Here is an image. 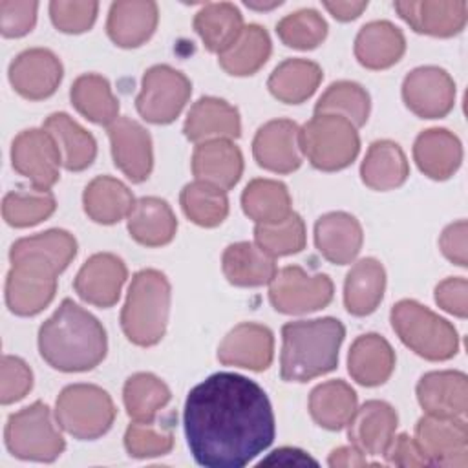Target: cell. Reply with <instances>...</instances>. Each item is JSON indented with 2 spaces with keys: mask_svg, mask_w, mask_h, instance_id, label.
Instances as JSON below:
<instances>
[{
  "mask_svg": "<svg viewBox=\"0 0 468 468\" xmlns=\"http://www.w3.org/2000/svg\"><path fill=\"white\" fill-rule=\"evenodd\" d=\"M360 176L366 186L384 192L400 186L408 179L410 165L397 143L380 139L369 144L360 166Z\"/></svg>",
  "mask_w": 468,
  "mask_h": 468,
  "instance_id": "cell-33",
  "label": "cell"
},
{
  "mask_svg": "<svg viewBox=\"0 0 468 468\" xmlns=\"http://www.w3.org/2000/svg\"><path fill=\"white\" fill-rule=\"evenodd\" d=\"M386 289V271L375 258H362L346 276L344 305L355 316L371 314Z\"/></svg>",
  "mask_w": 468,
  "mask_h": 468,
  "instance_id": "cell-32",
  "label": "cell"
},
{
  "mask_svg": "<svg viewBox=\"0 0 468 468\" xmlns=\"http://www.w3.org/2000/svg\"><path fill=\"white\" fill-rule=\"evenodd\" d=\"M322 80V68L307 58H287L274 68L267 80L269 91L285 104L307 101Z\"/></svg>",
  "mask_w": 468,
  "mask_h": 468,
  "instance_id": "cell-38",
  "label": "cell"
},
{
  "mask_svg": "<svg viewBox=\"0 0 468 468\" xmlns=\"http://www.w3.org/2000/svg\"><path fill=\"white\" fill-rule=\"evenodd\" d=\"M183 426L192 457L205 468H241L274 439L267 393L238 373H214L192 388Z\"/></svg>",
  "mask_w": 468,
  "mask_h": 468,
  "instance_id": "cell-1",
  "label": "cell"
},
{
  "mask_svg": "<svg viewBox=\"0 0 468 468\" xmlns=\"http://www.w3.org/2000/svg\"><path fill=\"white\" fill-rule=\"evenodd\" d=\"M7 450L26 461L51 463L66 448V442L51 420L49 408L37 400L9 415L5 424Z\"/></svg>",
  "mask_w": 468,
  "mask_h": 468,
  "instance_id": "cell-9",
  "label": "cell"
},
{
  "mask_svg": "<svg viewBox=\"0 0 468 468\" xmlns=\"http://www.w3.org/2000/svg\"><path fill=\"white\" fill-rule=\"evenodd\" d=\"M263 464H316V461L298 448H278L260 463V466Z\"/></svg>",
  "mask_w": 468,
  "mask_h": 468,
  "instance_id": "cell-56",
  "label": "cell"
},
{
  "mask_svg": "<svg viewBox=\"0 0 468 468\" xmlns=\"http://www.w3.org/2000/svg\"><path fill=\"white\" fill-rule=\"evenodd\" d=\"M395 367V351L389 342L377 335L367 333L358 336L347 356V371L362 386L373 388L384 384Z\"/></svg>",
  "mask_w": 468,
  "mask_h": 468,
  "instance_id": "cell-28",
  "label": "cell"
},
{
  "mask_svg": "<svg viewBox=\"0 0 468 468\" xmlns=\"http://www.w3.org/2000/svg\"><path fill=\"white\" fill-rule=\"evenodd\" d=\"M170 313V282L161 271L143 269L133 274L121 311V327L130 342L141 347L157 344Z\"/></svg>",
  "mask_w": 468,
  "mask_h": 468,
  "instance_id": "cell-5",
  "label": "cell"
},
{
  "mask_svg": "<svg viewBox=\"0 0 468 468\" xmlns=\"http://www.w3.org/2000/svg\"><path fill=\"white\" fill-rule=\"evenodd\" d=\"M159 18L155 2L121 0L113 2L108 13L106 31L113 44L121 48H137L155 31Z\"/></svg>",
  "mask_w": 468,
  "mask_h": 468,
  "instance_id": "cell-26",
  "label": "cell"
},
{
  "mask_svg": "<svg viewBox=\"0 0 468 468\" xmlns=\"http://www.w3.org/2000/svg\"><path fill=\"white\" fill-rule=\"evenodd\" d=\"M55 197L49 190H13L4 196L2 216L11 227H31L55 212Z\"/></svg>",
  "mask_w": 468,
  "mask_h": 468,
  "instance_id": "cell-45",
  "label": "cell"
},
{
  "mask_svg": "<svg viewBox=\"0 0 468 468\" xmlns=\"http://www.w3.org/2000/svg\"><path fill=\"white\" fill-rule=\"evenodd\" d=\"M179 201L185 216L199 227H218L229 214L225 190L207 181L196 179L185 185Z\"/></svg>",
  "mask_w": 468,
  "mask_h": 468,
  "instance_id": "cell-43",
  "label": "cell"
},
{
  "mask_svg": "<svg viewBox=\"0 0 468 468\" xmlns=\"http://www.w3.org/2000/svg\"><path fill=\"white\" fill-rule=\"evenodd\" d=\"M69 97L77 112L95 124L110 126L119 115V101L102 75L86 73L77 77Z\"/></svg>",
  "mask_w": 468,
  "mask_h": 468,
  "instance_id": "cell-41",
  "label": "cell"
},
{
  "mask_svg": "<svg viewBox=\"0 0 468 468\" xmlns=\"http://www.w3.org/2000/svg\"><path fill=\"white\" fill-rule=\"evenodd\" d=\"M243 27L239 9L229 2L207 4L194 16L196 33L201 37L205 48L218 55L238 40Z\"/></svg>",
  "mask_w": 468,
  "mask_h": 468,
  "instance_id": "cell-36",
  "label": "cell"
},
{
  "mask_svg": "<svg viewBox=\"0 0 468 468\" xmlns=\"http://www.w3.org/2000/svg\"><path fill=\"white\" fill-rule=\"evenodd\" d=\"M58 57L44 48L22 51L9 66V82L16 93L29 101H40L55 93L62 80Z\"/></svg>",
  "mask_w": 468,
  "mask_h": 468,
  "instance_id": "cell-15",
  "label": "cell"
},
{
  "mask_svg": "<svg viewBox=\"0 0 468 468\" xmlns=\"http://www.w3.org/2000/svg\"><path fill=\"white\" fill-rule=\"evenodd\" d=\"M254 241L272 258L300 252L305 247V223L296 212H292L280 223L256 225Z\"/></svg>",
  "mask_w": 468,
  "mask_h": 468,
  "instance_id": "cell-46",
  "label": "cell"
},
{
  "mask_svg": "<svg viewBox=\"0 0 468 468\" xmlns=\"http://www.w3.org/2000/svg\"><path fill=\"white\" fill-rule=\"evenodd\" d=\"M417 399L430 415L463 417L468 408V378L463 371H430L417 384Z\"/></svg>",
  "mask_w": 468,
  "mask_h": 468,
  "instance_id": "cell-23",
  "label": "cell"
},
{
  "mask_svg": "<svg viewBox=\"0 0 468 468\" xmlns=\"http://www.w3.org/2000/svg\"><path fill=\"white\" fill-rule=\"evenodd\" d=\"M177 219L170 205L161 197H141L128 214L130 236L146 247H161L174 239Z\"/></svg>",
  "mask_w": 468,
  "mask_h": 468,
  "instance_id": "cell-30",
  "label": "cell"
},
{
  "mask_svg": "<svg viewBox=\"0 0 468 468\" xmlns=\"http://www.w3.org/2000/svg\"><path fill=\"white\" fill-rule=\"evenodd\" d=\"M282 2H271V4H258V2H245V5L247 7H250V9H258V11H265V9H272V7H276V5H280Z\"/></svg>",
  "mask_w": 468,
  "mask_h": 468,
  "instance_id": "cell-58",
  "label": "cell"
},
{
  "mask_svg": "<svg viewBox=\"0 0 468 468\" xmlns=\"http://www.w3.org/2000/svg\"><path fill=\"white\" fill-rule=\"evenodd\" d=\"M442 254L459 267H466V221L459 219L448 225L439 239Z\"/></svg>",
  "mask_w": 468,
  "mask_h": 468,
  "instance_id": "cell-54",
  "label": "cell"
},
{
  "mask_svg": "<svg viewBox=\"0 0 468 468\" xmlns=\"http://www.w3.org/2000/svg\"><path fill=\"white\" fill-rule=\"evenodd\" d=\"M115 166L133 183L148 179L154 166L150 133L128 117H117L108 126Z\"/></svg>",
  "mask_w": 468,
  "mask_h": 468,
  "instance_id": "cell-17",
  "label": "cell"
},
{
  "mask_svg": "<svg viewBox=\"0 0 468 468\" xmlns=\"http://www.w3.org/2000/svg\"><path fill=\"white\" fill-rule=\"evenodd\" d=\"M271 49L269 33L258 24H249L243 27L238 40L219 55V66L229 75L247 77L267 62Z\"/></svg>",
  "mask_w": 468,
  "mask_h": 468,
  "instance_id": "cell-40",
  "label": "cell"
},
{
  "mask_svg": "<svg viewBox=\"0 0 468 468\" xmlns=\"http://www.w3.org/2000/svg\"><path fill=\"white\" fill-rule=\"evenodd\" d=\"M280 40L294 49H314L327 35V22L314 9H300L276 24Z\"/></svg>",
  "mask_w": 468,
  "mask_h": 468,
  "instance_id": "cell-47",
  "label": "cell"
},
{
  "mask_svg": "<svg viewBox=\"0 0 468 468\" xmlns=\"http://www.w3.org/2000/svg\"><path fill=\"white\" fill-rule=\"evenodd\" d=\"M435 302L441 309L466 318L468 313V282L464 278H446L435 287Z\"/></svg>",
  "mask_w": 468,
  "mask_h": 468,
  "instance_id": "cell-52",
  "label": "cell"
},
{
  "mask_svg": "<svg viewBox=\"0 0 468 468\" xmlns=\"http://www.w3.org/2000/svg\"><path fill=\"white\" fill-rule=\"evenodd\" d=\"M274 338L269 327L254 322L236 325L218 347V360L250 371H263L271 366Z\"/></svg>",
  "mask_w": 468,
  "mask_h": 468,
  "instance_id": "cell-19",
  "label": "cell"
},
{
  "mask_svg": "<svg viewBox=\"0 0 468 468\" xmlns=\"http://www.w3.org/2000/svg\"><path fill=\"white\" fill-rule=\"evenodd\" d=\"M269 300L285 314L318 311L333 300V282L327 274H309L298 265H287L271 280Z\"/></svg>",
  "mask_w": 468,
  "mask_h": 468,
  "instance_id": "cell-11",
  "label": "cell"
},
{
  "mask_svg": "<svg viewBox=\"0 0 468 468\" xmlns=\"http://www.w3.org/2000/svg\"><path fill=\"white\" fill-rule=\"evenodd\" d=\"M115 404L108 391L95 384L66 386L55 404L58 426L80 441L104 435L115 419Z\"/></svg>",
  "mask_w": 468,
  "mask_h": 468,
  "instance_id": "cell-8",
  "label": "cell"
},
{
  "mask_svg": "<svg viewBox=\"0 0 468 468\" xmlns=\"http://www.w3.org/2000/svg\"><path fill=\"white\" fill-rule=\"evenodd\" d=\"M221 267L225 278L238 287H258L271 283L278 271L274 258L250 241L229 245L223 250Z\"/></svg>",
  "mask_w": 468,
  "mask_h": 468,
  "instance_id": "cell-31",
  "label": "cell"
},
{
  "mask_svg": "<svg viewBox=\"0 0 468 468\" xmlns=\"http://www.w3.org/2000/svg\"><path fill=\"white\" fill-rule=\"evenodd\" d=\"M106 349L102 324L69 298L62 300L38 331L40 356L58 371L93 369L106 356Z\"/></svg>",
  "mask_w": 468,
  "mask_h": 468,
  "instance_id": "cell-3",
  "label": "cell"
},
{
  "mask_svg": "<svg viewBox=\"0 0 468 468\" xmlns=\"http://www.w3.org/2000/svg\"><path fill=\"white\" fill-rule=\"evenodd\" d=\"M252 155L265 170L294 172L302 165L298 124L289 119H274L260 126L252 141Z\"/></svg>",
  "mask_w": 468,
  "mask_h": 468,
  "instance_id": "cell-16",
  "label": "cell"
},
{
  "mask_svg": "<svg viewBox=\"0 0 468 468\" xmlns=\"http://www.w3.org/2000/svg\"><path fill=\"white\" fill-rule=\"evenodd\" d=\"M168 386L152 373L132 375L122 388V400L133 420L152 422L170 400Z\"/></svg>",
  "mask_w": 468,
  "mask_h": 468,
  "instance_id": "cell-42",
  "label": "cell"
},
{
  "mask_svg": "<svg viewBox=\"0 0 468 468\" xmlns=\"http://www.w3.org/2000/svg\"><path fill=\"white\" fill-rule=\"evenodd\" d=\"M192 172L196 179L229 190L243 174V155L230 139L197 143L192 154Z\"/></svg>",
  "mask_w": 468,
  "mask_h": 468,
  "instance_id": "cell-25",
  "label": "cell"
},
{
  "mask_svg": "<svg viewBox=\"0 0 468 468\" xmlns=\"http://www.w3.org/2000/svg\"><path fill=\"white\" fill-rule=\"evenodd\" d=\"M77 254L75 238L51 229L13 243L11 271L5 278V303L18 316H33L49 305L57 292V276Z\"/></svg>",
  "mask_w": 468,
  "mask_h": 468,
  "instance_id": "cell-2",
  "label": "cell"
},
{
  "mask_svg": "<svg viewBox=\"0 0 468 468\" xmlns=\"http://www.w3.org/2000/svg\"><path fill=\"white\" fill-rule=\"evenodd\" d=\"M397 411L384 400H367L347 422V437L364 455H384L397 430Z\"/></svg>",
  "mask_w": 468,
  "mask_h": 468,
  "instance_id": "cell-20",
  "label": "cell"
},
{
  "mask_svg": "<svg viewBox=\"0 0 468 468\" xmlns=\"http://www.w3.org/2000/svg\"><path fill=\"white\" fill-rule=\"evenodd\" d=\"M397 336L426 360H448L459 349L455 327L415 300H400L391 309Z\"/></svg>",
  "mask_w": 468,
  "mask_h": 468,
  "instance_id": "cell-6",
  "label": "cell"
},
{
  "mask_svg": "<svg viewBox=\"0 0 468 468\" xmlns=\"http://www.w3.org/2000/svg\"><path fill=\"white\" fill-rule=\"evenodd\" d=\"M356 411V393L344 380L318 384L309 395V413L313 420L331 431L342 430Z\"/></svg>",
  "mask_w": 468,
  "mask_h": 468,
  "instance_id": "cell-37",
  "label": "cell"
},
{
  "mask_svg": "<svg viewBox=\"0 0 468 468\" xmlns=\"http://www.w3.org/2000/svg\"><path fill=\"white\" fill-rule=\"evenodd\" d=\"M33 388V373L29 366L18 358L5 355L0 367V402L11 404L24 399Z\"/></svg>",
  "mask_w": 468,
  "mask_h": 468,
  "instance_id": "cell-50",
  "label": "cell"
},
{
  "mask_svg": "<svg viewBox=\"0 0 468 468\" xmlns=\"http://www.w3.org/2000/svg\"><path fill=\"white\" fill-rule=\"evenodd\" d=\"M413 159L424 176L442 181L455 174L463 161V146L446 128H430L417 135Z\"/></svg>",
  "mask_w": 468,
  "mask_h": 468,
  "instance_id": "cell-27",
  "label": "cell"
},
{
  "mask_svg": "<svg viewBox=\"0 0 468 468\" xmlns=\"http://www.w3.org/2000/svg\"><path fill=\"white\" fill-rule=\"evenodd\" d=\"M384 455L388 463L395 466H428V461L420 452L417 441L408 433H400L393 437Z\"/></svg>",
  "mask_w": 468,
  "mask_h": 468,
  "instance_id": "cell-53",
  "label": "cell"
},
{
  "mask_svg": "<svg viewBox=\"0 0 468 468\" xmlns=\"http://www.w3.org/2000/svg\"><path fill=\"white\" fill-rule=\"evenodd\" d=\"M364 241L358 219L347 212H329L314 223L318 252L331 263L346 265L356 258Z\"/></svg>",
  "mask_w": 468,
  "mask_h": 468,
  "instance_id": "cell-24",
  "label": "cell"
},
{
  "mask_svg": "<svg viewBox=\"0 0 468 468\" xmlns=\"http://www.w3.org/2000/svg\"><path fill=\"white\" fill-rule=\"evenodd\" d=\"M174 446V435L170 428H157L152 422L133 420L124 431V448L132 457L146 459L166 455Z\"/></svg>",
  "mask_w": 468,
  "mask_h": 468,
  "instance_id": "cell-48",
  "label": "cell"
},
{
  "mask_svg": "<svg viewBox=\"0 0 468 468\" xmlns=\"http://www.w3.org/2000/svg\"><path fill=\"white\" fill-rule=\"evenodd\" d=\"M415 441L428 464L455 468L468 464V428L461 417L426 413L417 420Z\"/></svg>",
  "mask_w": 468,
  "mask_h": 468,
  "instance_id": "cell-12",
  "label": "cell"
},
{
  "mask_svg": "<svg viewBox=\"0 0 468 468\" xmlns=\"http://www.w3.org/2000/svg\"><path fill=\"white\" fill-rule=\"evenodd\" d=\"M82 203L90 219L102 225H113L132 212L135 199L128 186L119 179L99 176L84 188Z\"/></svg>",
  "mask_w": 468,
  "mask_h": 468,
  "instance_id": "cell-34",
  "label": "cell"
},
{
  "mask_svg": "<svg viewBox=\"0 0 468 468\" xmlns=\"http://www.w3.org/2000/svg\"><path fill=\"white\" fill-rule=\"evenodd\" d=\"M13 168L27 177L33 188L49 190L58 181V168L62 165L60 150L44 128H31L20 132L11 144Z\"/></svg>",
  "mask_w": 468,
  "mask_h": 468,
  "instance_id": "cell-13",
  "label": "cell"
},
{
  "mask_svg": "<svg viewBox=\"0 0 468 468\" xmlns=\"http://www.w3.org/2000/svg\"><path fill=\"white\" fill-rule=\"evenodd\" d=\"M300 150L318 170H342L358 155L360 139L356 126L340 115L314 113L300 128Z\"/></svg>",
  "mask_w": 468,
  "mask_h": 468,
  "instance_id": "cell-7",
  "label": "cell"
},
{
  "mask_svg": "<svg viewBox=\"0 0 468 468\" xmlns=\"http://www.w3.org/2000/svg\"><path fill=\"white\" fill-rule=\"evenodd\" d=\"M402 99L415 115L439 119L453 108L455 82L450 73L439 66H420L406 75Z\"/></svg>",
  "mask_w": 468,
  "mask_h": 468,
  "instance_id": "cell-14",
  "label": "cell"
},
{
  "mask_svg": "<svg viewBox=\"0 0 468 468\" xmlns=\"http://www.w3.org/2000/svg\"><path fill=\"white\" fill-rule=\"evenodd\" d=\"M241 207L256 225H274L292 214L289 190L276 179H252L241 194Z\"/></svg>",
  "mask_w": 468,
  "mask_h": 468,
  "instance_id": "cell-39",
  "label": "cell"
},
{
  "mask_svg": "<svg viewBox=\"0 0 468 468\" xmlns=\"http://www.w3.org/2000/svg\"><path fill=\"white\" fill-rule=\"evenodd\" d=\"M190 93L192 84L186 75L166 64H157L146 69L135 106L144 121L168 124L181 113Z\"/></svg>",
  "mask_w": 468,
  "mask_h": 468,
  "instance_id": "cell-10",
  "label": "cell"
},
{
  "mask_svg": "<svg viewBox=\"0 0 468 468\" xmlns=\"http://www.w3.org/2000/svg\"><path fill=\"white\" fill-rule=\"evenodd\" d=\"M393 5L413 31L431 37H453L461 33L468 16V5L463 0L395 2Z\"/></svg>",
  "mask_w": 468,
  "mask_h": 468,
  "instance_id": "cell-21",
  "label": "cell"
},
{
  "mask_svg": "<svg viewBox=\"0 0 468 468\" xmlns=\"http://www.w3.org/2000/svg\"><path fill=\"white\" fill-rule=\"evenodd\" d=\"M44 130L55 139L64 168L80 172L93 163L97 155V143L93 135L75 122L68 113H51L44 122Z\"/></svg>",
  "mask_w": 468,
  "mask_h": 468,
  "instance_id": "cell-35",
  "label": "cell"
},
{
  "mask_svg": "<svg viewBox=\"0 0 468 468\" xmlns=\"http://www.w3.org/2000/svg\"><path fill=\"white\" fill-rule=\"evenodd\" d=\"M327 464L329 466H346V468H355V466H367V464H377V463H369L367 459H366V455L358 450V448H355L353 444L351 446H340V448H336V450H333L331 453H329V459H327Z\"/></svg>",
  "mask_w": 468,
  "mask_h": 468,
  "instance_id": "cell-55",
  "label": "cell"
},
{
  "mask_svg": "<svg viewBox=\"0 0 468 468\" xmlns=\"http://www.w3.org/2000/svg\"><path fill=\"white\" fill-rule=\"evenodd\" d=\"M369 95L367 91L351 80L333 82L318 99L314 113H333L347 119L356 128L366 124L369 115Z\"/></svg>",
  "mask_w": 468,
  "mask_h": 468,
  "instance_id": "cell-44",
  "label": "cell"
},
{
  "mask_svg": "<svg viewBox=\"0 0 468 468\" xmlns=\"http://www.w3.org/2000/svg\"><path fill=\"white\" fill-rule=\"evenodd\" d=\"M128 278L124 261L112 252H97L86 260L75 276V292L97 307H112Z\"/></svg>",
  "mask_w": 468,
  "mask_h": 468,
  "instance_id": "cell-18",
  "label": "cell"
},
{
  "mask_svg": "<svg viewBox=\"0 0 468 468\" xmlns=\"http://www.w3.org/2000/svg\"><path fill=\"white\" fill-rule=\"evenodd\" d=\"M97 2H66L55 0L49 4V16L53 26L62 33H84L97 18Z\"/></svg>",
  "mask_w": 468,
  "mask_h": 468,
  "instance_id": "cell-49",
  "label": "cell"
},
{
  "mask_svg": "<svg viewBox=\"0 0 468 468\" xmlns=\"http://www.w3.org/2000/svg\"><path fill=\"white\" fill-rule=\"evenodd\" d=\"M344 336V324L331 316L285 324L282 327V378L285 382H307L333 371Z\"/></svg>",
  "mask_w": 468,
  "mask_h": 468,
  "instance_id": "cell-4",
  "label": "cell"
},
{
  "mask_svg": "<svg viewBox=\"0 0 468 468\" xmlns=\"http://www.w3.org/2000/svg\"><path fill=\"white\" fill-rule=\"evenodd\" d=\"M185 137L192 143L212 139H238L241 121L238 110L223 99L201 97L196 101L183 124Z\"/></svg>",
  "mask_w": 468,
  "mask_h": 468,
  "instance_id": "cell-22",
  "label": "cell"
},
{
  "mask_svg": "<svg viewBox=\"0 0 468 468\" xmlns=\"http://www.w3.org/2000/svg\"><path fill=\"white\" fill-rule=\"evenodd\" d=\"M406 51L402 31L388 20H375L360 27L355 38V57L367 69H386Z\"/></svg>",
  "mask_w": 468,
  "mask_h": 468,
  "instance_id": "cell-29",
  "label": "cell"
},
{
  "mask_svg": "<svg viewBox=\"0 0 468 468\" xmlns=\"http://www.w3.org/2000/svg\"><path fill=\"white\" fill-rule=\"evenodd\" d=\"M38 4L35 0H0V31L7 38L27 35L37 22Z\"/></svg>",
  "mask_w": 468,
  "mask_h": 468,
  "instance_id": "cell-51",
  "label": "cell"
},
{
  "mask_svg": "<svg viewBox=\"0 0 468 468\" xmlns=\"http://www.w3.org/2000/svg\"><path fill=\"white\" fill-rule=\"evenodd\" d=\"M324 7L340 22L355 20L367 7V2H324Z\"/></svg>",
  "mask_w": 468,
  "mask_h": 468,
  "instance_id": "cell-57",
  "label": "cell"
}]
</instances>
